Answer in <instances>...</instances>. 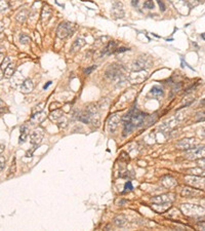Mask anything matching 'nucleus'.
<instances>
[{"mask_svg": "<svg viewBox=\"0 0 205 231\" xmlns=\"http://www.w3.org/2000/svg\"><path fill=\"white\" fill-rule=\"evenodd\" d=\"M181 210L184 213V215L189 217L199 218L205 216V210L199 206H194V204H182Z\"/></svg>", "mask_w": 205, "mask_h": 231, "instance_id": "nucleus-1", "label": "nucleus"}, {"mask_svg": "<svg viewBox=\"0 0 205 231\" xmlns=\"http://www.w3.org/2000/svg\"><path fill=\"white\" fill-rule=\"evenodd\" d=\"M75 31V25L69 22H64L59 25L57 29V35L59 38L64 39V38L68 37L69 35H72Z\"/></svg>", "mask_w": 205, "mask_h": 231, "instance_id": "nucleus-2", "label": "nucleus"}, {"mask_svg": "<svg viewBox=\"0 0 205 231\" xmlns=\"http://www.w3.org/2000/svg\"><path fill=\"white\" fill-rule=\"evenodd\" d=\"M129 114H130V123L132 124L135 128L144 126L145 120L148 117L146 113L137 111V110H131V111H129Z\"/></svg>", "mask_w": 205, "mask_h": 231, "instance_id": "nucleus-3", "label": "nucleus"}, {"mask_svg": "<svg viewBox=\"0 0 205 231\" xmlns=\"http://www.w3.org/2000/svg\"><path fill=\"white\" fill-rule=\"evenodd\" d=\"M123 67L121 65H110L106 71V76L110 79H121L123 76Z\"/></svg>", "mask_w": 205, "mask_h": 231, "instance_id": "nucleus-4", "label": "nucleus"}, {"mask_svg": "<svg viewBox=\"0 0 205 231\" xmlns=\"http://www.w3.org/2000/svg\"><path fill=\"white\" fill-rule=\"evenodd\" d=\"M185 181L187 182L188 185L194 187V188L205 190V178H201L199 176H186Z\"/></svg>", "mask_w": 205, "mask_h": 231, "instance_id": "nucleus-5", "label": "nucleus"}, {"mask_svg": "<svg viewBox=\"0 0 205 231\" xmlns=\"http://www.w3.org/2000/svg\"><path fill=\"white\" fill-rule=\"evenodd\" d=\"M186 156L188 159L195 160V159H202L205 158V146L201 147H194L186 152Z\"/></svg>", "mask_w": 205, "mask_h": 231, "instance_id": "nucleus-6", "label": "nucleus"}, {"mask_svg": "<svg viewBox=\"0 0 205 231\" xmlns=\"http://www.w3.org/2000/svg\"><path fill=\"white\" fill-rule=\"evenodd\" d=\"M147 77H148V73L145 70L132 71L130 73V75L128 76V80L131 83H141L146 80Z\"/></svg>", "mask_w": 205, "mask_h": 231, "instance_id": "nucleus-7", "label": "nucleus"}, {"mask_svg": "<svg viewBox=\"0 0 205 231\" xmlns=\"http://www.w3.org/2000/svg\"><path fill=\"white\" fill-rule=\"evenodd\" d=\"M151 61L146 58H139L137 60H135V62L131 65V68L133 71H140V70H145L146 68L150 67Z\"/></svg>", "mask_w": 205, "mask_h": 231, "instance_id": "nucleus-8", "label": "nucleus"}, {"mask_svg": "<svg viewBox=\"0 0 205 231\" xmlns=\"http://www.w3.org/2000/svg\"><path fill=\"white\" fill-rule=\"evenodd\" d=\"M174 194L172 193H167V194H162V195H158L152 197V202L153 204H171L174 200Z\"/></svg>", "mask_w": 205, "mask_h": 231, "instance_id": "nucleus-9", "label": "nucleus"}, {"mask_svg": "<svg viewBox=\"0 0 205 231\" xmlns=\"http://www.w3.org/2000/svg\"><path fill=\"white\" fill-rule=\"evenodd\" d=\"M111 12L113 14V17L115 19H122L124 18L125 12H124V8H123V4L120 1H117L113 4L112 6Z\"/></svg>", "mask_w": 205, "mask_h": 231, "instance_id": "nucleus-10", "label": "nucleus"}, {"mask_svg": "<svg viewBox=\"0 0 205 231\" xmlns=\"http://www.w3.org/2000/svg\"><path fill=\"white\" fill-rule=\"evenodd\" d=\"M120 121V116L118 114H112L108 119V131L109 133H115V131L117 129L118 124Z\"/></svg>", "mask_w": 205, "mask_h": 231, "instance_id": "nucleus-11", "label": "nucleus"}, {"mask_svg": "<svg viewBox=\"0 0 205 231\" xmlns=\"http://www.w3.org/2000/svg\"><path fill=\"white\" fill-rule=\"evenodd\" d=\"M197 144H198V142L196 141L195 139H183V140H181V141H178V143H176V146H178L180 149L189 150V149L196 147Z\"/></svg>", "mask_w": 205, "mask_h": 231, "instance_id": "nucleus-12", "label": "nucleus"}, {"mask_svg": "<svg viewBox=\"0 0 205 231\" xmlns=\"http://www.w3.org/2000/svg\"><path fill=\"white\" fill-rule=\"evenodd\" d=\"M43 138V131L41 129H36L30 134V142L33 145H38Z\"/></svg>", "mask_w": 205, "mask_h": 231, "instance_id": "nucleus-13", "label": "nucleus"}, {"mask_svg": "<svg viewBox=\"0 0 205 231\" xmlns=\"http://www.w3.org/2000/svg\"><path fill=\"white\" fill-rule=\"evenodd\" d=\"M176 122H178V119H176V118H171V119H169L168 121H166V122H164V123L161 124L160 127H159V129H160L162 133H165V131H170L174 126H176Z\"/></svg>", "mask_w": 205, "mask_h": 231, "instance_id": "nucleus-14", "label": "nucleus"}, {"mask_svg": "<svg viewBox=\"0 0 205 231\" xmlns=\"http://www.w3.org/2000/svg\"><path fill=\"white\" fill-rule=\"evenodd\" d=\"M51 14H53V10H51L50 7L44 6V7L42 8V12H41V22H42V24L44 26L48 23Z\"/></svg>", "mask_w": 205, "mask_h": 231, "instance_id": "nucleus-15", "label": "nucleus"}, {"mask_svg": "<svg viewBox=\"0 0 205 231\" xmlns=\"http://www.w3.org/2000/svg\"><path fill=\"white\" fill-rule=\"evenodd\" d=\"M182 196L184 197H194V196H198L201 194V192L199 191V189H193L191 187H185L184 189L182 190Z\"/></svg>", "mask_w": 205, "mask_h": 231, "instance_id": "nucleus-16", "label": "nucleus"}, {"mask_svg": "<svg viewBox=\"0 0 205 231\" xmlns=\"http://www.w3.org/2000/svg\"><path fill=\"white\" fill-rule=\"evenodd\" d=\"M34 88V84L32 82L31 79H25V80L22 82L21 84V92L23 94H28V92H31Z\"/></svg>", "mask_w": 205, "mask_h": 231, "instance_id": "nucleus-17", "label": "nucleus"}, {"mask_svg": "<svg viewBox=\"0 0 205 231\" xmlns=\"http://www.w3.org/2000/svg\"><path fill=\"white\" fill-rule=\"evenodd\" d=\"M46 118V113L44 111L38 112V113H35L32 115L31 117V122L33 124H37V123H41L43 120Z\"/></svg>", "mask_w": 205, "mask_h": 231, "instance_id": "nucleus-18", "label": "nucleus"}, {"mask_svg": "<svg viewBox=\"0 0 205 231\" xmlns=\"http://www.w3.org/2000/svg\"><path fill=\"white\" fill-rule=\"evenodd\" d=\"M85 45V40H84V38L82 37H78L76 38V40H75L74 42H73L72 44V51L73 53H76V51H79L80 49L82 48V47Z\"/></svg>", "mask_w": 205, "mask_h": 231, "instance_id": "nucleus-19", "label": "nucleus"}, {"mask_svg": "<svg viewBox=\"0 0 205 231\" xmlns=\"http://www.w3.org/2000/svg\"><path fill=\"white\" fill-rule=\"evenodd\" d=\"M63 116H64V113H63L62 110L55 109V110H53V111L50 112V114L48 115V117L51 121H58L59 119H61Z\"/></svg>", "mask_w": 205, "mask_h": 231, "instance_id": "nucleus-20", "label": "nucleus"}, {"mask_svg": "<svg viewBox=\"0 0 205 231\" xmlns=\"http://www.w3.org/2000/svg\"><path fill=\"white\" fill-rule=\"evenodd\" d=\"M21 135H20V144H23L24 142H26L28 138V135H29V127L28 126H21Z\"/></svg>", "mask_w": 205, "mask_h": 231, "instance_id": "nucleus-21", "label": "nucleus"}, {"mask_svg": "<svg viewBox=\"0 0 205 231\" xmlns=\"http://www.w3.org/2000/svg\"><path fill=\"white\" fill-rule=\"evenodd\" d=\"M149 95L152 97H161L163 96V90L158 85H154L152 88H151Z\"/></svg>", "mask_w": 205, "mask_h": 231, "instance_id": "nucleus-22", "label": "nucleus"}, {"mask_svg": "<svg viewBox=\"0 0 205 231\" xmlns=\"http://www.w3.org/2000/svg\"><path fill=\"white\" fill-rule=\"evenodd\" d=\"M14 70H16V65H14V63H10L9 65H8L7 68L4 70V76H5L6 78H9V77L14 76Z\"/></svg>", "mask_w": 205, "mask_h": 231, "instance_id": "nucleus-23", "label": "nucleus"}, {"mask_svg": "<svg viewBox=\"0 0 205 231\" xmlns=\"http://www.w3.org/2000/svg\"><path fill=\"white\" fill-rule=\"evenodd\" d=\"M126 222H127L126 217L123 216V215L117 216V217L114 219V224H115L116 226H118V227H122V226H124L125 224H126Z\"/></svg>", "mask_w": 205, "mask_h": 231, "instance_id": "nucleus-24", "label": "nucleus"}, {"mask_svg": "<svg viewBox=\"0 0 205 231\" xmlns=\"http://www.w3.org/2000/svg\"><path fill=\"white\" fill-rule=\"evenodd\" d=\"M28 16H29V12L27 9H23L17 14V21L20 22V23H24L26 20H27Z\"/></svg>", "mask_w": 205, "mask_h": 231, "instance_id": "nucleus-25", "label": "nucleus"}, {"mask_svg": "<svg viewBox=\"0 0 205 231\" xmlns=\"http://www.w3.org/2000/svg\"><path fill=\"white\" fill-rule=\"evenodd\" d=\"M188 174L190 175H194V176H199V177H205V170L202 168H191V170H188Z\"/></svg>", "mask_w": 205, "mask_h": 231, "instance_id": "nucleus-26", "label": "nucleus"}, {"mask_svg": "<svg viewBox=\"0 0 205 231\" xmlns=\"http://www.w3.org/2000/svg\"><path fill=\"white\" fill-rule=\"evenodd\" d=\"M30 41H31V38L29 37V35L25 33H22L20 35V42L22 44H29Z\"/></svg>", "mask_w": 205, "mask_h": 231, "instance_id": "nucleus-27", "label": "nucleus"}, {"mask_svg": "<svg viewBox=\"0 0 205 231\" xmlns=\"http://www.w3.org/2000/svg\"><path fill=\"white\" fill-rule=\"evenodd\" d=\"M44 106H45V103H44V102H41V103H39L38 105H36L35 108L33 109V114L43 111V109H44Z\"/></svg>", "mask_w": 205, "mask_h": 231, "instance_id": "nucleus-28", "label": "nucleus"}, {"mask_svg": "<svg viewBox=\"0 0 205 231\" xmlns=\"http://www.w3.org/2000/svg\"><path fill=\"white\" fill-rule=\"evenodd\" d=\"M17 170V165H16V161H14L12 165H10V168L8 170V178H12V177L14 176V173H16Z\"/></svg>", "mask_w": 205, "mask_h": 231, "instance_id": "nucleus-29", "label": "nucleus"}, {"mask_svg": "<svg viewBox=\"0 0 205 231\" xmlns=\"http://www.w3.org/2000/svg\"><path fill=\"white\" fill-rule=\"evenodd\" d=\"M10 63H12V61H10V59L8 57H6V58H4V60H3V62H2V64H1V70H5L6 68L8 67V65H9Z\"/></svg>", "mask_w": 205, "mask_h": 231, "instance_id": "nucleus-30", "label": "nucleus"}, {"mask_svg": "<svg viewBox=\"0 0 205 231\" xmlns=\"http://www.w3.org/2000/svg\"><path fill=\"white\" fill-rule=\"evenodd\" d=\"M8 8V3L6 0H0V12H5Z\"/></svg>", "mask_w": 205, "mask_h": 231, "instance_id": "nucleus-31", "label": "nucleus"}, {"mask_svg": "<svg viewBox=\"0 0 205 231\" xmlns=\"http://www.w3.org/2000/svg\"><path fill=\"white\" fill-rule=\"evenodd\" d=\"M154 6H155V4H154V2H153V0H147V1L144 3V7L148 8V9H153Z\"/></svg>", "mask_w": 205, "mask_h": 231, "instance_id": "nucleus-32", "label": "nucleus"}, {"mask_svg": "<svg viewBox=\"0 0 205 231\" xmlns=\"http://www.w3.org/2000/svg\"><path fill=\"white\" fill-rule=\"evenodd\" d=\"M197 120L198 122L199 121H204L205 120V112H200V113L197 114Z\"/></svg>", "mask_w": 205, "mask_h": 231, "instance_id": "nucleus-33", "label": "nucleus"}, {"mask_svg": "<svg viewBox=\"0 0 205 231\" xmlns=\"http://www.w3.org/2000/svg\"><path fill=\"white\" fill-rule=\"evenodd\" d=\"M124 189H125V191H131V190L133 189L132 184H131L130 181H127V182L125 183V185H124Z\"/></svg>", "mask_w": 205, "mask_h": 231, "instance_id": "nucleus-34", "label": "nucleus"}, {"mask_svg": "<svg viewBox=\"0 0 205 231\" xmlns=\"http://www.w3.org/2000/svg\"><path fill=\"white\" fill-rule=\"evenodd\" d=\"M5 161H6V158L4 156H0V172L5 167Z\"/></svg>", "mask_w": 205, "mask_h": 231, "instance_id": "nucleus-35", "label": "nucleus"}, {"mask_svg": "<svg viewBox=\"0 0 205 231\" xmlns=\"http://www.w3.org/2000/svg\"><path fill=\"white\" fill-rule=\"evenodd\" d=\"M157 2H158L159 4V7H160L161 12H165V4L163 3L162 0H157Z\"/></svg>", "mask_w": 205, "mask_h": 231, "instance_id": "nucleus-36", "label": "nucleus"}, {"mask_svg": "<svg viewBox=\"0 0 205 231\" xmlns=\"http://www.w3.org/2000/svg\"><path fill=\"white\" fill-rule=\"evenodd\" d=\"M62 120H63V121H60V122H59V123H60V124H59L60 127H66V126H67V119L64 117V116H63Z\"/></svg>", "mask_w": 205, "mask_h": 231, "instance_id": "nucleus-37", "label": "nucleus"}, {"mask_svg": "<svg viewBox=\"0 0 205 231\" xmlns=\"http://www.w3.org/2000/svg\"><path fill=\"white\" fill-rule=\"evenodd\" d=\"M96 66H92V67H89V68L85 69V71H84V73H85L86 75L90 74V73L92 72V70H94V69H96Z\"/></svg>", "mask_w": 205, "mask_h": 231, "instance_id": "nucleus-38", "label": "nucleus"}, {"mask_svg": "<svg viewBox=\"0 0 205 231\" xmlns=\"http://www.w3.org/2000/svg\"><path fill=\"white\" fill-rule=\"evenodd\" d=\"M59 107H61V104L60 103H53V104L50 105V109H51V111L53 110H55V109H58Z\"/></svg>", "mask_w": 205, "mask_h": 231, "instance_id": "nucleus-39", "label": "nucleus"}, {"mask_svg": "<svg viewBox=\"0 0 205 231\" xmlns=\"http://www.w3.org/2000/svg\"><path fill=\"white\" fill-rule=\"evenodd\" d=\"M198 165H199L200 167L205 168V158H202L201 160H198Z\"/></svg>", "mask_w": 205, "mask_h": 231, "instance_id": "nucleus-40", "label": "nucleus"}, {"mask_svg": "<svg viewBox=\"0 0 205 231\" xmlns=\"http://www.w3.org/2000/svg\"><path fill=\"white\" fill-rule=\"evenodd\" d=\"M128 51V48H126V47H118L117 49H116V53H123V51Z\"/></svg>", "mask_w": 205, "mask_h": 231, "instance_id": "nucleus-41", "label": "nucleus"}, {"mask_svg": "<svg viewBox=\"0 0 205 231\" xmlns=\"http://www.w3.org/2000/svg\"><path fill=\"white\" fill-rule=\"evenodd\" d=\"M131 5H132L133 7H137V6L139 5V0H131Z\"/></svg>", "mask_w": 205, "mask_h": 231, "instance_id": "nucleus-42", "label": "nucleus"}, {"mask_svg": "<svg viewBox=\"0 0 205 231\" xmlns=\"http://www.w3.org/2000/svg\"><path fill=\"white\" fill-rule=\"evenodd\" d=\"M4 58H5V57H4V55H3V53H0V65L2 64V62H3V60H4Z\"/></svg>", "mask_w": 205, "mask_h": 231, "instance_id": "nucleus-43", "label": "nucleus"}, {"mask_svg": "<svg viewBox=\"0 0 205 231\" xmlns=\"http://www.w3.org/2000/svg\"><path fill=\"white\" fill-rule=\"evenodd\" d=\"M4 148H5V147H4L3 145H0V155H1L2 153H3V151H4Z\"/></svg>", "mask_w": 205, "mask_h": 231, "instance_id": "nucleus-44", "label": "nucleus"}, {"mask_svg": "<svg viewBox=\"0 0 205 231\" xmlns=\"http://www.w3.org/2000/svg\"><path fill=\"white\" fill-rule=\"evenodd\" d=\"M50 84H51V81H48V82H47L44 86H43V88H44V90H46V88L48 87V86L50 85Z\"/></svg>", "mask_w": 205, "mask_h": 231, "instance_id": "nucleus-45", "label": "nucleus"}, {"mask_svg": "<svg viewBox=\"0 0 205 231\" xmlns=\"http://www.w3.org/2000/svg\"><path fill=\"white\" fill-rule=\"evenodd\" d=\"M3 29H4V25H3V23H2V22H0V32H1Z\"/></svg>", "mask_w": 205, "mask_h": 231, "instance_id": "nucleus-46", "label": "nucleus"}, {"mask_svg": "<svg viewBox=\"0 0 205 231\" xmlns=\"http://www.w3.org/2000/svg\"><path fill=\"white\" fill-rule=\"evenodd\" d=\"M3 78V73H2V71H1V69H0V80Z\"/></svg>", "mask_w": 205, "mask_h": 231, "instance_id": "nucleus-47", "label": "nucleus"}, {"mask_svg": "<svg viewBox=\"0 0 205 231\" xmlns=\"http://www.w3.org/2000/svg\"><path fill=\"white\" fill-rule=\"evenodd\" d=\"M201 105H203V106H205V99H203V100L201 101Z\"/></svg>", "mask_w": 205, "mask_h": 231, "instance_id": "nucleus-48", "label": "nucleus"}, {"mask_svg": "<svg viewBox=\"0 0 205 231\" xmlns=\"http://www.w3.org/2000/svg\"><path fill=\"white\" fill-rule=\"evenodd\" d=\"M2 38H3V34L0 32V40H2Z\"/></svg>", "mask_w": 205, "mask_h": 231, "instance_id": "nucleus-49", "label": "nucleus"}, {"mask_svg": "<svg viewBox=\"0 0 205 231\" xmlns=\"http://www.w3.org/2000/svg\"><path fill=\"white\" fill-rule=\"evenodd\" d=\"M202 134H203V136H204V137H205V129H204V131H203V133H202Z\"/></svg>", "mask_w": 205, "mask_h": 231, "instance_id": "nucleus-50", "label": "nucleus"}, {"mask_svg": "<svg viewBox=\"0 0 205 231\" xmlns=\"http://www.w3.org/2000/svg\"><path fill=\"white\" fill-rule=\"evenodd\" d=\"M2 104H3V103H2V101L0 100V105H2Z\"/></svg>", "mask_w": 205, "mask_h": 231, "instance_id": "nucleus-51", "label": "nucleus"}]
</instances>
